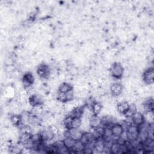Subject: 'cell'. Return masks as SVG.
I'll return each instance as SVG.
<instances>
[{"label":"cell","mask_w":154,"mask_h":154,"mask_svg":"<svg viewBox=\"0 0 154 154\" xmlns=\"http://www.w3.org/2000/svg\"><path fill=\"white\" fill-rule=\"evenodd\" d=\"M109 70L112 77L116 79H120L124 75L125 69L120 63L115 62L111 64Z\"/></svg>","instance_id":"1"},{"label":"cell","mask_w":154,"mask_h":154,"mask_svg":"<svg viewBox=\"0 0 154 154\" xmlns=\"http://www.w3.org/2000/svg\"><path fill=\"white\" fill-rule=\"evenodd\" d=\"M126 132L127 140L130 141H133L138 139V134H139V128L138 126L134 125L132 123L128 126Z\"/></svg>","instance_id":"2"},{"label":"cell","mask_w":154,"mask_h":154,"mask_svg":"<svg viewBox=\"0 0 154 154\" xmlns=\"http://www.w3.org/2000/svg\"><path fill=\"white\" fill-rule=\"evenodd\" d=\"M37 74L42 79H48L51 76V69L48 65L40 64L37 69Z\"/></svg>","instance_id":"3"},{"label":"cell","mask_w":154,"mask_h":154,"mask_svg":"<svg viewBox=\"0 0 154 154\" xmlns=\"http://www.w3.org/2000/svg\"><path fill=\"white\" fill-rule=\"evenodd\" d=\"M21 82L23 88L26 89L33 86L35 82V78L31 72H26L23 75Z\"/></svg>","instance_id":"4"},{"label":"cell","mask_w":154,"mask_h":154,"mask_svg":"<svg viewBox=\"0 0 154 154\" xmlns=\"http://www.w3.org/2000/svg\"><path fill=\"white\" fill-rule=\"evenodd\" d=\"M143 81L146 85L153 84L154 81V69L153 67L146 69L143 73Z\"/></svg>","instance_id":"5"},{"label":"cell","mask_w":154,"mask_h":154,"mask_svg":"<svg viewBox=\"0 0 154 154\" xmlns=\"http://www.w3.org/2000/svg\"><path fill=\"white\" fill-rule=\"evenodd\" d=\"M40 138L43 141H48L52 140L54 137L55 135L52 131L50 126L44 128L39 133Z\"/></svg>","instance_id":"6"},{"label":"cell","mask_w":154,"mask_h":154,"mask_svg":"<svg viewBox=\"0 0 154 154\" xmlns=\"http://www.w3.org/2000/svg\"><path fill=\"white\" fill-rule=\"evenodd\" d=\"M28 102L32 107L41 106L44 104V100L43 96L38 94H33L29 96Z\"/></svg>","instance_id":"7"},{"label":"cell","mask_w":154,"mask_h":154,"mask_svg":"<svg viewBox=\"0 0 154 154\" xmlns=\"http://www.w3.org/2000/svg\"><path fill=\"white\" fill-rule=\"evenodd\" d=\"M123 86L120 83H112L109 86V91L112 96L117 97L120 96L123 91Z\"/></svg>","instance_id":"8"},{"label":"cell","mask_w":154,"mask_h":154,"mask_svg":"<svg viewBox=\"0 0 154 154\" xmlns=\"http://www.w3.org/2000/svg\"><path fill=\"white\" fill-rule=\"evenodd\" d=\"M96 140L93 134L90 132H85L82 133L80 141L84 145L87 146L90 143H93Z\"/></svg>","instance_id":"9"},{"label":"cell","mask_w":154,"mask_h":154,"mask_svg":"<svg viewBox=\"0 0 154 154\" xmlns=\"http://www.w3.org/2000/svg\"><path fill=\"white\" fill-rule=\"evenodd\" d=\"M132 123L137 126H140L142 124H143L145 121L143 116V114L138 111H137L131 117Z\"/></svg>","instance_id":"10"},{"label":"cell","mask_w":154,"mask_h":154,"mask_svg":"<svg viewBox=\"0 0 154 154\" xmlns=\"http://www.w3.org/2000/svg\"><path fill=\"white\" fill-rule=\"evenodd\" d=\"M113 137L119 138L125 131L123 126L119 123H113L111 126Z\"/></svg>","instance_id":"11"},{"label":"cell","mask_w":154,"mask_h":154,"mask_svg":"<svg viewBox=\"0 0 154 154\" xmlns=\"http://www.w3.org/2000/svg\"><path fill=\"white\" fill-rule=\"evenodd\" d=\"M129 108V103L125 100L118 102L116 104V110L120 114L124 115Z\"/></svg>","instance_id":"12"},{"label":"cell","mask_w":154,"mask_h":154,"mask_svg":"<svg viewBox=\"0 0 154 154\" xmlns=\"http://www.w3.org/2000/svg\"><path fill=\"white\" fill-rule=\"evenodd\" d=\"M105 148V140L103 137H100L97 138L94 143L93 150L96 151L97 153H103Z\"/></svg>","instance_id":"13"},{"label":"cell","mask_w":154,"mask_h":154,"mask_svg":"<svg viewBox=\"0 0 154 154\" xmlns=\"http://www.w3.org/2000/svg\"><path fill=\"white\" fill-rule=\"evenodd\" d=\"M90 128L96 129L102 125V119L98 115H93L89 119Z\"/></svg>","instance_id":"14"},{"label":"cell","mask_w":154,"mask_h":154,"mask_svg":"<svg viewBox=\"0 0 154 154\" xmlns=\"http://www.w3.org/2000/svg\"><path fill=\"white\" fill-rule=\"evenodd\" d=\"M9 119L11 122V123L13 125H14L15 126H17V128L22 124L21 114L13 113L9 117Z\"/></svg>","instance_id":"15"},{"label":"cell","mask_w":154,"mask_h":154,"mask_svg":"<svg viewBox=\"0 0 154 154\" xmlns=\"http://www.w3.org/2000/svg\"><path fill=\"white\" fill-rule=\"evenodd\" d=\"M32 134L29 133H19L18 140L20 144L24 145L32 138Z\"/></svg>","instance_id":"16"},{"label":"cell","mask_w":154,"mask_h":154,"mask_svg":"<svg viewBox=\"0 0 154 154\" xmlns=\"http://www.w3.org/2000/svg\"><path fill=\"white\" fill-rule=\"evenodd\" d=\"M73 89V85L69 82H62L60 84V85L58 87V91H61L66 93L70 90H72Z\"/></svg>","instance_id":"17"},{"label":"cell","mask_w":154,"mask_h":154,"mask_svg":"<svg viewBox=\"0 0 154 154\" xmlns=\"http://www.w3.org/2000/svg\"><path fill=\"white\" fill-rule=\"evenodd\" d=\"M103 108L102 104L99 102H95L91 107V111L94 115H99Z\"/></svg>","instance_id":"18"},{"label":"cell","mask_w":154,"mask_h":154,"mask_svg":"<svg viewBox=\"0 0 154 154\" xmlns=\"http://www.w3.org/2000/svg\"><path fill=\"white\" fill-rule=\"evenodd\" d=\"M76 141L74 140L73 139H72V138H70L69 137H66L63 140L64 145L69 150L72 149L74 147Z\"/></svg>","instance_id":"19"},{"label":"cell","mask_w":154,"mask_h":154,"mask_svg":"<svg viewBox=\"0 0 154 154\" xmlns=\"http://www.w3.org/2000/svg\"><path fill=\"white\" fill-rule=\"evenodd\" d=\"M73 117L71 115H67L64 117L62 123L66 129H70L72 128V121Z\"/></svg>","instance_id":"20"},{"label":"cell","mask_w":154,"mask_h":154,"mask_svg":"<svg viewBox=\"0 0 154 154\" xmlns=\"http://www.w3.org/2000/svg\"><path fill=\"white\" fill-rule=\"evenodd\" d=\"M56 99L58 100V102L64 103L67 102V96L66 93L61 92V91H57V95H56Z\"/></svg>","instance_id":"21"},{"label":"cell","mask_w":154,"mask_h":154,"mask_svg":"<svg viewBox=\"0 0 154 154\" xmlns=\"http://www.w3.org/2000/svg\"><path fill=\"white\" fill-rule=\"evenodd\" d=\"M121 144L117 141H113L110 147V153H119L120 152Z\"/></svg>","instance_id":"22"},{"label":"cell","mask_w":154,"mask_h":154,"mask_svg":"<svg viewBox=\"0 0 154 154\" xmlns=\"http://www.w3.org/2000/svg\"><path fill=\"white\" fill-rule=\"evenodd\" d=\"M81 123H82L81 118L73 117L72 121V128L79 129L81 126Z\"/></svg>","instance_id":"23"}]
</instances>
